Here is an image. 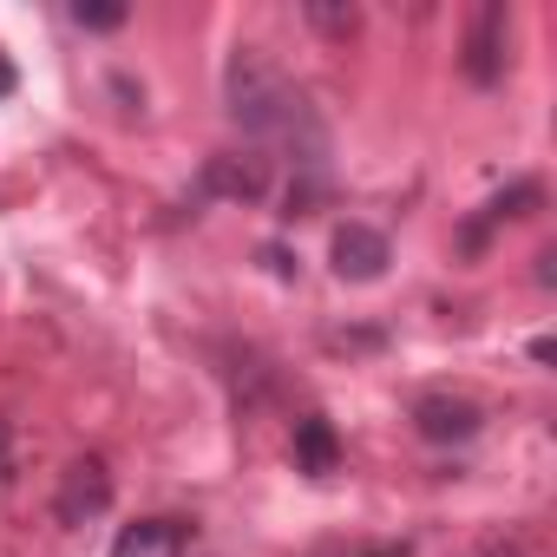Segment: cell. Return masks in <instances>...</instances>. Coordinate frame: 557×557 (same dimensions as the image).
<instances>
[{
	"label": "cell",
	"instance_id": "obj_1",
	"mask_svg": "<svg viewBox=\"0 0 557 557\" xmlns=\"http://www.w3.org/2000/svg\"><path fill=\"white\" fill-rule=\"evenodd\" d=\"M223 99H230V119H236L249 138L302 151L296 164H322L315 106L302 99V86L275 66L262 47H236V53H230V66H223Z\"/></svg>",
	"mask_w": 557,
	"mask_h": 557
},
{
	"label": "cell",
	"instance_id": "obj_14",
	"mask_svg": "<svg viewBox=\"0 0 557 557\" xmlns=\"http://www.w3.org/2000/svg\"><path fill=\"white\" fill-rule=\"evenodd\" d=\"M0 92H14V66L8 60H0Z\"/></svg>",
	"mask_w": 557,
	"mask_h": 557
},
{
	"label": "cell",
	"instance_id": "obj_12",
	"mask_svg": "<svg viewBox=\"0 0 557 557\" xmlns=\"http://www.w3.org/2000/svg\"><path fill=\"white\" fill-rule=\"evenodd\" d=\"M14 472H21V433H14L8 413H0V485H14Z\"/></svg>",
	"mask_w": 557,
	"mask_h": 557
},
{
	"label": "cell",
	"instance_id": "obj_7",
	"mask_svg": "<svg viewBox=\"0 0 557 557\" xmlns=\"http://www.w3.org/2000/svg\"><path fill=\"white\" fill-rule=\"evenodd\" d=\"M203 190L210 197H236V203H256L269 190V164L262 158H236V151H216L203 164Z\"/></svg>",
	"mask_w": 557,
	"mask_h": 557
},
{
	"label": "cell",
	"instance_id": "obj_11",
	"mask_svg": "<svg viewBox=\"0 0 557 557\" xmlns=\"http://www.w3.org/2000/svg\"><path fill=\"white\" fill-rule=\"evenodd\" d=\"M309 21H315L322 34H335V40H348V34L361 27V8H322V0H315V8H309Z\"/></svg>",
	"mask_w": 557,
	"mask_h": 557
},
{
	"label": "cell",
	"instance_id": "obj_3",
	"mask_svg": "<svg viewBox=\"0 0 557 557\" xmlns=\"http://www.w3.org/2000/svg\"><path fill=\"white\" fill-rule=\"evenodd\" d=\"M329 262H335L342 283H381L387 262H394V249H387L381 230H368V223H342L335 243H329Z\"/></svg>",
	"mask_w": 557,
	"mask_h": 557
},
{
	"label": "cell",
	"instance_id": "obj_6",
	"mask_svg": "<svg viewBox=\"0 0 557 557\" xmlns=\"http://www.w3.org/2000/svg\"><path fill=\"white\" fill-rule=\"evenodd\" d=\"M184 550H190L184 518H138L112 537V557H184Z\"/></svg>",
	"mask_w": 557,
	"mask_h": 557
},
{
	"label": "cell",
	"instance_id": "obj_4",
	"mask_svg": "<svg viewBox=\"0 0 557 557\" xmlns=\"http://www.w3.org/2000/svg\"><path fill=\"white\" fill-rule=\"evenodd\" d=\"M505 34H511V14L498 8V0L472 14V34H466V60H459L472 86H498V79H505Z\"/></svg>",
	"mask_w": 557,
	"mask_h": 557
},
{
	"label": "cell",
	"instance_id": "obj_8",
	"mask_svg": "<svg viewBox=\"0 0 557 557\" xmlns=\"http://www.w3.org/2000/svg\"><path fill=\"white\" fill-rule=\"evenodd\" d=\"M537 203H544V184H537V177H518L511 190H498V197H492V203H485V210H479V216L466 223V249H479L492 223H511V216H531Z\"/></svg>",
	"mask_w": 557,
	"mask_h": 557
},
{
	"label": "cell",
	"instance_id": "obj_10",
	"mask_svg": "<svg viewBox=\"0 0 557 557\" xmlns=\"http://www.w3.org/2000/svg\"><path fill=\"white\" fill-rule=\"evenodd\" d=\"M73 21L92 27V34H112V27H125V8H119V0H79Z\"/></svg>",
	"mask_w": 557,
	"mask_h": 557
},
{
	"label": "cell",
	"instance_id": "obj_13",
	"mask_svg": "<svg viewBox=\"0 0 557 557\" xmlns=\"http://www.w3.org/2000/svg\"><path fill=\"white\" fill-rule=\"evenodd\" d=\"M472 557H524V550H518V544H479Z\"/></svg>",
	"mask_w": 557,
	"mask_h": 557
},
{
	"label": "cell",
	"instance_id": "obj_5",
	"mask_svg": "<svg viewBox=\"0 0 557 557\" xmlns=\"http://www.w3.org/2000/svg\"><path fill=\"white\" fill-rule=\"evenodd\" d=\"M479 426H485V413H479L472 400H459V394H420V400H413V433L433 440V446L472 440Z\"/></svg>",
	"mask_w": 557,
	"mask_h": 557
},
{
	"label": "cell",
	"instance_id": "obj_15",
	"mask_svg": "<svg viewBox=\"0 0 557 557\" xmlns=\"http://www.w3.org/2000/svg\"><path fill=\"white\" fill-rule=\"evenodd\" d=\"M355 557H400V550H355Z\"/></svg>",
	"mask_w": 557,
	"mask_h": 557
},
{
	"label": "cell",
	"instance_id": "obj_9",
	"mask_svg": "<svg viewBox=\"0 0 557 557\" xmlns=\"http://www.w3.org/2000/svg\"><path fill=\"white\" fill-rule=\"evenodd\" d=\"M335 466H342V440H335V426H329L322 413L296 420V472H309V479H329Z\"/></svg>",
	"mask_w": 557,
	"mask_h": 557
},
{
	"label": "cell",
	"instance_id": "obj_2",
	"mask_svg": "<svg viewBox=\"0 0 557 557\" xmlns=\"http://www.w3.org/2000/svg\"><path fill=\"white\" fill-rule=\"evenodd\" d=\"M112 505V472H106V459H73L66 472H60V492H53V518L60 524H92L99 511Z\"/></svg>",
	"mask_w": 557,
	"mask_h": 557
}]
</instances>
